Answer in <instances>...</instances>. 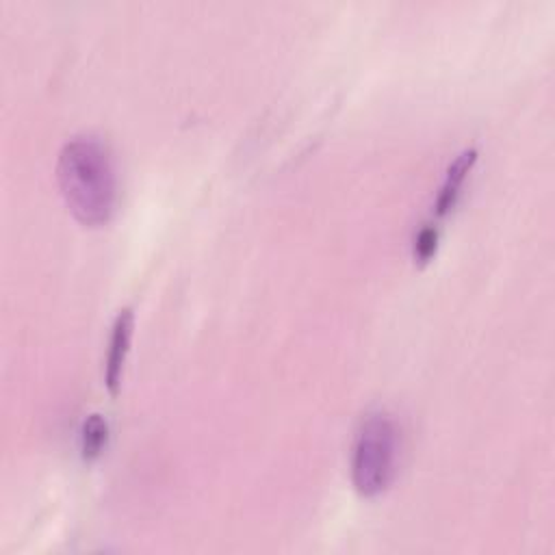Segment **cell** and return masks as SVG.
<instances>
[{
	"instance_id": "1",
	"label": "cell",
	"mask_w": 555,
	"mask_h": 555,
	"mask_svg": "<svg viewBox=\"0 0 555 555\" xmlns=\"http://www.w3.org/2000/svg\"><path fill=\"white\" fill-rule=\"evenodd\" d=\"M59 186L72 215L85 225H102L113 217L117 178L111 152L93 134L69 139L56 165Z\"/></svg>"
},
{
	"instance_id": "2",
	"label": "cell",
	"mask_w": 555,
	"mask_h": 555,
	"mask_svg": "<svg viewBox=\"0 0 555 555\" xmlns=\"http://www.w3.org/2000/svg\"><path fill=\"white\" fill-rule=\"evenodd\" d=\"M399 431L392 416L384 410L369 412L351 444V481L360 496L386 492L397 475Z\"/></svg>"
},
{
	"instance_id": "3",
	"label": "cell",
	"mask_w": 555,
	"mask_h": 555,
	"mask_svg": "<svg viewBox=\"0 0 555 555\" xmlns=\"http://www.w3.org/2000/svg\"><path fill=\"white\" fill-rule=\"evenodd\" d=\"M132 327H134L132 310L130 308L119 310L113 321V327H111L106 362H104V384L111 395H117L119 386H121V375H124V364H126V356L130 349Z\"/></svg>"
},
{
	"instance_id": "4",
	"label": "cell",
	"mask_w": 555,
	"mask_h": 555,
	"mask_svg": "<svg viewBox=\"0 0 555 555\" xmlns=\"http://www.w3.org/2000/svg\"><path fill=\"white\" fill-rule=\"evenodd\" d=\"M475 160H477V150L468 147V150L460 152L455 156V160L449 165L447 176H444V180L440 184V191L436 195V204H434L438 217H444V215H449L455 208L457 197L462 193V186H464V182H466Z\"/></svg>"
},
{
	"instance_id": "5",
	"label": "cell",
	"mask_w": 555,
	"mask_h": 555,
	"mask_svg": "<svg viewBox=\"0 0 555 555\" xmlns=\"http://www.w3.org/2000/svg\"><path fill=\"white\" fill-rule=\"evenodd\" d=\"M108 442V423L102 414H89L80 429V451L85 460H95Z\"/></svg>"
},
{
	"instance_id": "6",
	"label": "cell",
	"mask_w": 555,
	"mask_h": 555,
	"mask_svg": "<svg viewBox=\"0 0 555 555\" xmlns=\"http://www.w3.org/2000/svg\"><path fill=\"white\" fill-rule=\"evenodd\" d=\"M438 249V230L434 225H423L416 236H414V245H412V256L418 264H425L434 258Z\"/></svg>"
}]
</instances>
